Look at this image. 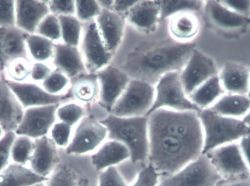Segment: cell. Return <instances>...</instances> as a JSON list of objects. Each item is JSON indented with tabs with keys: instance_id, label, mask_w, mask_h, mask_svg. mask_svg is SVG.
Returning <instances> with one entry per match:
<instances>
[{
	"instance_id": "obj_54",
	"label": "cell",
	"mask_w": 250,
	"mask_h": 186,
	"mask_svg": "<svg viewBox=\"0 0 250 186\" xmlns=\"http://www.w3.org/2000/svg\"><path fill=\"white\" fill-rule=\"evenodd\" d=\"M4 134H5V131H4L2 127L0 126V140L4 137Z\"/></svg>"
},
{
	"instance_id": "obj_37",
	"label": "cell",
	"mask_w": 250,
	"mask_h": 186,
	"mask_svg": "<svg viewBox=\"0 0 250 186\" xmlns=\"http://www.w3.org/2000/svg\"><path fill=\"white\" fill-rule=\"evenodd\" d=\"M57 43L62 40L61 25L58 16L50 13L44 18L37 29L36 33Z\"/></svg>"
},
{
	"instance_id": "obj_29",
	"label": "cell",
	"mask_w": 250,
	"mask_h": 186,
	"mask_svg": "<svg viewBox=\"0 0 250 186\" xmlns=\"http://www.w3.org/2000/svg\"><path fill=\"white\" fill-rule=\"evenodd\" d=\"M26 48L29 58L34 62H51L54 56L55 42L38 34L27 35Z\"/></svg>"
},
{
	"instance_id": "obj_22",
	"label": "cell",
	"mask_w": 250,
	"mask_h": 186,
	"mask_svg": "<svg viewBox=\"0 0 250 186\" xmlns=\"http://www.w3.org/2000/svg\"><path fill=\"white\" fill-rule=\"evenodd\" d=\"M130 159V153L126 146L116 140L105 142L92 155V163L98 171L108 168Z\"/></svg>"
},
{
	"instance_id": "obj_34",
	"label": "cell",
	"mask_w": 250,
	"mask_h": 186,
	"mask_svg": "<svg viewBox=\"0 0 250 186\" xmlns=\"http://www.w3.org/2000/svg\"><path fill=\"white\" fill-rule=\"evenodd\" d=\"M34 140L26 136L16 135L11 148V162L29 166L33 153Z\"/></svg>"
},
{
	"instance_id": "obj_6",
	"label": "cell",
	"mask_w": 250,
	"mask_h": 186,
	"mask_svg": "<svg viewBox=\"0 0 250 186\" xmlns=\"http://www.w3.org/2000/svg\"><path fill=\"white\" fill-rule=\"evenodd\" d=\"M154 96L152 84L138 79L130 80L111 114L119 117L146 116L154 104Z\"/></svg>"
},
{
	"instance_id": "obj_24",
	"label": "cell",
	"mask_w": 250,
	"mask_h": 186,
	"mask_svg": "<svg viewBox=\"0 0 250 186\" xmlns=\"http://www.w3.org/2000/svg\"><path fill=\"white\" fill-rule=\"evenodd\" d=\"M200 21L195 13L185 12L170 18L169 31L173 39L176 42L187 43L198 35Z\"/></svg>"
},
{
	"instance_id": "obj_39",
	"label": "cell",
	"mask_w": 250,
	"mask_h": 186,
	"mask_svg": "<svg viewBox=\"0 0 250 186\" xmlns=\"http://www.w3.org/2000/svg\"><path fill=\"white\" fill-rule=\"evenodd\" d=\"M73 127L57 121L50 131L48 137L58 148H67L73 136Z\"/></svg>"
},
{
	"instance_id": "obj_7",
	"label": "cell",
	"mask_w": 250,
	"mask_h": 186,
	"mask_svg": "<svg viewBox=\"0 0 250 186\" xmlns=\"http://www.w3.org/2000/svg\"><path fill=\"white\" fill-rule=\"evenodd\" d=\"M222 180L207 155L202 154L159 186H217Z\"/></svg>"
},
{
	"instance_id": "obj_35",
	"label": "cell",
	"mask_w": 250,
	"mask_h": 186,
	"mask_svg": "<svg viewBox=\"0 0 250 186\" xmlns=\"http://www.w3.org/2000/svg\"><path fill=\"white\" fill-rule=\"evenodd\" d=\"M45 186H78L76 172L69 165L62 162L45 181Z\"/></svg>"
},
{
	"instance_id": "obj_36",
	"label": "cell",
	"mask_w": 250,
	"mask_h": 186,
	"mask_svg": "<svg viewBox=\"0 0 250 186\" xmlns=\"http://www.w3.org/2000/svg\"><path fill=\"white\" fill-rule=\"evenodd\" d=\"M84 113L83 107L79 104L74 102L62 104L57 108V119L73 127L83 119Z\"/></svg>"
},
{
	"instance_id": "obj_1",
	"label": "cell",
	"mask_w": 250,
	"mask_h": 186,
	"mask_svg": "<svg viewBox=\"0 0 250 186\" xmlns=\"http://www.w3.org/2000/svg\"><path fill=\"white\" fill-rule=\"evenodd\" d=\"M149 165L174 175L202 155L204 135L195 111L160 109L148 115Z\"/></svg>"
},
{
	"instance_id": "obj_12",
	"label": "cell",
	"mask_w": 250,
	"mask_h": 186,
	"mask_svg": "<svg viewBox=\"0 0 250 186\" xmlns=\"http://www.w3.org/2000/svg\"><path fill=\"white\" fill-rule=\"evenodd\" d=\"M204 9L211 26L222 35H240L250 24V18L241 16L220 1H206Z\"/></svg>"
},
{
	"instance_id": "obj_48",
	"label": "cell",
	"mask_w": 250,
	"mask_h": 186,
	"mask_svg": "<svg viewBox=\"0 0 250 186\" xmlns=\"http://www.w3.org/2000/svg\"><path fill=\"white\" fill-rule=\"evenodd\" d=\"M138 1H114L113 10L118 14L126 15Z\"/></svg>"
},
{
	"instance_id": "obj_14",
	"label": "cell",
	"mask_w": 250,
	"mask_h": 186,
	"mask_svg": "<svg viewBox=\"0 0 250 186\" xmlns=\"http://www.w3.org/2000/svg\"><path fill=\"white\" fill-rule=\"evenodd\" d=\"M82 51L85 65L92 73H98L110 62L112 54L107 49L95 20L89 22L85 28Z\"/></svg>"
},
{
	"instance_id": "obj_44",
	"label": "cell",
	"mask_w": 250,
	"mask_h": 186,
	"mask_svg": "<svg viewBox=\"0 0 250 186\" xmlns=\"http://www.w3.org/2000/svg\"><path fill=\"white\" fill-rule=\"evenodd\" d=\"M98 186H127L118 169L113 167L103 171Z\"/></svg>"
},
{
	"instance_id": "obj_21",
	"label": "cell",
	"mask_w": 250,
	"mask_h": 186,
	"mask_svg": "<svg viewBox=\"0 0 250 186\" xmlns=\"http://www.w3.org/2000/svg\"><path fill=\"white\" fill-rule=\"evenodd\" d=\"M219 77L223 89L229 94L248 96L250 86L249 69L236 63H226Z\"/></svg>"
},
{
	"instance_id": "obj_52",
	"label": "cell",
	"mask_w": 250,
	"mask_h": 186,
	"mask_svg": "<svg viewBox=\"0 0 250 186\" xmlns=\"http://www.w3.org/2000/svg\"><path fill=\"white\" fill-rule=\"evenodd\" d=\"M102 10H113L114 1H98Z\"/></svg>"
},
{
	"instance_id": "obj_41",
	"label": "cell",
	"mask_w": 250,
	"mask_h": 186,
	"mask_svg": "<svg viewBox=\"0 0 250 186\" xmlns=\"http://www.w3.org/2000/svg\"><path fill=\"white\" fill-rule=\"evenodd\" d=\"M16 137V133L7 132L0 140V172L11 163V148Z\"/></svg>"
},
{
	"instance_id": "obj_55",
	"label": "cell",
	"mask_w": 250,
	"mask_h": 186,
	"mask_svg": "<svg viewBox=\"0 0 250 186\" xmlns=\"http://www.w3.org/2000/svg\"><path fill=\"white\" fill-rule=\"evenodd\" d=\"M45 182L41 183V184H36V185H34L32 186H45Z\"/></svg>"
},
{
	"instance_id": "obj_49",
	"label": "cell",
	"mask_w": 250,
	"mask_h": 186,
	"mask_svg": "<svg viewBox=\"0 0 250 186\" xmlns=\"http://www.w3.org/2000/svg\"><path fill=\"white\" fill-rule=\"evenodd\" d=\"M244 158L250 169V134L241 139L239 143Z\"/></svg>"
},
{
	"instance_id": "obj_56",
	"label": "cell",
	"mask_w": 250,
	"mask_h": 186,
	"mask_svg": "<svg viewBox=\"0 0 250 186\" xmlns=\"http://www.w3.org/2000/svg\"><path fill=\"white\" fill-rule=\"evenodd\" d=\"M2 74H3V72L1 71V70H0V77H1V75H2Z\"/></svg>"
},
{
	"instance_id": "obj_31",
	"label": "cell",
	"mask_w": 250,
	"mask_h": 186,
	"mask_svg": "<svg viewBox=\"0 0 250 186\" xmlns=\"http://www.w3.org/2000/svg\"><path fill=\"white\" fill-rule=\"evenodd\" d=\"M32 64L33 61L29 57L15 58L7 63L3 74L7 80L14 83L30 81Z\"/></svg>"
},
{
	"instance_id": "obj_11",
	"label": "cell",
	"mask_w": 250,
	"mask_h": 186,
	"mask_svg": "<svg viewBox=\"0 0 250 186\" xmlns=\"http://www.w3.org/2000/svg\"><path fill=\"white\" fill-rule=\"evenodd\" d=\"M216 75H218V71L214 61L196 49L180 72L181 80L188 96Z\"/></svg>"
},
{
	"instance_id": "obj_27",
	"label": "cell",
	"mask_w": 250,
	"mask_h": 186,
	"mask_svg": "<svg viewBox=\"0 0 250 186\" xmlns=\"http://www.w3.org/2000/svg\"><path fill=\"white\" fill-rule=\"evenodd\" d=\"M210 109L230 118H245L250 112V98L247 95L228 94L221 96Z\"/></svg>"
},
{
	"instance_id": "obj_4",
	"label": "cell",
	"mask_w": 250,
	"mask_h": 186,
	"mask_svg": "<svg viewBox=\"0 0 250 186\" xmlns=\"http://www.w3.org/2000/svg\"><path fill=\"white\" fill-rule=\"evenodd\" d=\"M198 116L204 135L202 154L250 134V126L243 120L219 115L210 108L200 111Z\"/></svg>"
},
{
	"instance_id": "obj_16",
	"label": "cell",
	"mask_w": 250,
	"mask_h": 186,
	"mask_svg": "<svg viewBox=\"0 0 250 186\" xmlns=\"http://www.w3.org/2000/svg\"><path fill=\"white\" fill-rule=\"evenodd\" d=\"M34 143L29 167L35 174L48 179L60 162L59 149L48 136L37 139Z\"/></svg>"
},
{
	"instance_id": "obj_15",
	"label": "cell",
	"mask_w": 250,
	"mask_h": 186,
	"mask_svg": "<svg viewBox=\"0 0 250 186\" xmlns=\"http://www.w3.org/2000/svg\"><path fill=\"white\" fill-rule=\"evenodd\" d=\"M7 82L25 110L35 107L61 105L67 98L66 94L60 96L50 94L41 84L33 82L14 83L7 80Z\"/></svg>"
},
{
	"instance_id": "obj_45",
	"label": "cell",
	"mask_w": 250,
	"mask_h": 186,
	"mask_svg": "<svg viewBox=\"0 0 250 186\" xmlns=\"http://www.w3.org/2000/svg\"><path fill=\"white\" fill-rule=\"evenodd\" d=\"M158 179V172L149 165L140 172L132 186H157Z\"/></svg>"
},
{
	"instance_id": "obj_18",
	"label": "cell",
	"mask_w": 250,
	"mask_h": 186,
	"mask_svg": "<svg viewBox=\"0 0 250 186\" xmlns=\"http://www.w3.org/2000/svg\"><path fill=\"white\" fill-rule=\"evenodd\" d=\"M50 13L48 1L17 0L16 1V26L25 33H36L44 18Z\"/></svg>"
},
{
	"instance_id": "obj_9",
	"label": "cell",
	"mask_w": 250,
	"mask_h": 186,
	"mask_svg": "<svg viewBox=\"0 0 250 186\" xmlns=\"http://www.w3.org/2000/svg\"><path fill=\"white\" fill-rule=\"evenodd\" d=\"M108 139L106 127L95 118H83L78 124L70 144L66 148L68 155L90 153L99 149Z\"/></svg>"
},
{
	"instance_id": "obj_5",
	"label": "cell",
	"mask_w": 250,
	"mask_h": 186,
	"mask_svg": "<svg viewBox=\"0 0 250 186\" xmlns=\"http://www.w3.org/2000/svg\"><path fill=\"white\" fill-rule=\"evenodd\" d=\"M154 104L146 116L160 109L175 111H195L198 109L188 97L182 85L180 72H170L162 76L155 87Z\"/></svg>"
},
{
	"instance_id": "obj_8",
	"label": "cell",
	"mask_w": 250,
	"mask_h": 186,
	"mask_svg": "<svg viewBox=\"0 0 250 186\" xmlns=\"http://www.w3.org/2000/svg\"><path fill=\"white\" fill-rule=\"evenodd\" d=\"M204 155H207L223 179L250 178L249 167L238 143L220 146Z\"/></svg>"
},
{
	"instance_id": "obj_25",
	"label": "cell",
	"mask_w": 250,
	"mask_h": 186,
	"mask_svg": "<svg viewBox=\"0 0 250 186\" xmlns=\"http://www.w3.org/2000/svg\"><path fill=\"white\" fill-rule=\"evenodd\" d=\"M27 35L16 26L1 27V45L7 63L15 58L29 57L26 43Z\"/></svg>"
},
{
	"instance_id": "obj_57",
	"label": "cell",
	"mask_w": 250,
	"mask_h": 186,
	"mask_svg": "<svg viewBox=\"0 0 250 186\" xmlns=\"http://www.w3.org/2000/svg\"><path fill=\"white\" fill-rule=\"evenodd\" d=\"M248 97L250 98V92H249V93H248Z\"/></svg>"
},
{
	"instance_id": "obj_32",
	"label": "cell",
	"mask_w": 250,
	"mask_h": 186,
	"mask_svg": "<svg viewBox=\"0 0 250 186\" xmlns=\"http://www.w3.org/2000/svg\"><path fill=\"white\" fill-rule=\"evenodd\" d=\"M62 41L70 46L78 47L82 35V22L76 16H60Z\"/></svg>"
},
{
	"instance_id": "obj_33",
	"label": "cell",
	"mask_w": 250,
	"mask_h": 186,
	"mask_svg": "<svg viewBox=\"0 0 250 186\" xmlns=\"http://www.w3.org/2000/svg\"><path fill=\"white\" fill-rule=\"evenodd\" d=\"M98 94L100 86L97 75L80 79L73 86V96L82 103H91L98 97Z\"/></svg>"
},
{
	"instance_id": "obj_10",
	"label": "cell",
	"mask_w": 250,
	"mask_h": 186,
	"mask_svg": "<svg viewBox=\"0 0 250 186\" xmlns=\"http://www.w3.org/2000/svg\"><path fill=\"white\" fill-rule=\"evenodd\" d=\"M60 105L35 107L25 110L16 135L26 136L32 140L48 136L57 121V110Z\"/></svg>"
},
{
	"instance_id": "obj_43",
	"label": "cell",
	"mask_w": 250,
	"mask_h": 186,
	"mask_svg": "<svg viewBox=\"0 0 250 186\" xmlns=\"http://www.w3.org/2000/svg\"><path fill=\"white\" fill-rule=\"evenodd\" d=\"M50 13L55 16H76V1L52 0L48 1Z\"/></svg>"
},
{
	"instance_id": "obj_20",
	"label": "cell",
	"mask_w": 250,
	"mask_h": 186,
	"mask_svg": "<svg viewBox=\"0 0 250 186\" xmlns=\"http://www.w3.org/2000/svg\"><path fill=\"white\" fill-rule=\"evenodd\" d=\"M51 65L54 70L64 73L69 78L77 77L86 70L84 60L79 48L63 42L56 43Z\"/></svg>"
},
{
	"instance_id": "obj_26",
	"label": "cell",
	"mask_w": 250,
	"mask_h": 186,
	"mask_svg": "<svg viewBox=\"0 0 250 186\" xmlns=\"http://www.w3.org/2000/svg\"><path fill=\"white\" fill-rule=\"evenodd\" d=\"M47 180L35 174L29 166L13 162L0 172V186H32Z\"/></svg>"
},
{
	"instance_id": "obj_53",
	"label": "cell",
	"mask_w": 250,
	"mask_h": 186,
	"mask_svg": "<svg viewBox=\"0 0 250 186\" xmlns=\"http://www.w3.org/2000/svg\"><path fill=\"white\" fill-rule=\"evenodd\" d=\"M243 121L245 124L250 126V112L243 118Z\"/></svg>"
},
{
	"instance_id": "obj_28",
	"label": "cell",
	"mask_w": 250,
	"mask_h": 186,
	"mask_svg": "<svg viewBox=\"0 0 250 186\" xmlns=\"http://www.w3.org/2000/svg\"><path fill=\"white\" fill-rule=\"evenodd\" d=\"M225 92L219 75H216L203 83L188 97L201 111L211 108L224 94Z\"/></svg>"
},
{
	"instance_id": "obj_13",
	"label": "cell",
	"mask_w": 250,
	"mask_h": 186,
	"mask_svg": "<svg viewBox=\"0 0 250 186\" xmlns=\"http://www.w3.org/2000/svg\"><path fill=\"white\" fill-rule=\"evenodd\" d=\"M97 77L100 86V103L111 112L127 87L130 79L125 71L111 65L98 72Z\"/></svg>"
},
{
	"instance_id": "obj_3",
	"label": "cell",
	"mask_w": 250,
	"mask_h": 186,
	"mask_svg": "<svg viewBox=\"0 0 250 186\" xmlns=\"http://www.w3.org/2000/svg\"><path fill=\"white\" fill-rule=\"evenodd\" d=\"M101 122L106 127L108 140L127 147L133 163L144 162L148 157V117H119L111 114Z\"/></svg>"
},
{
	"instance_id": "obj_42",
	"label": "cell",
	"mask_w": 250,
	"mask_h": 186,
	"mask_svg": "<svg viewBox=\"0 0 250 186\" xmlns=\"http://www.w3.org/2000/svg\"><path fill=\"white\" fill-rule=\"evenodd\" d=\"M16 26V1L0 0V27Z\"/></svg>"
},
{
	"instance_id": "obj_50",
	"label": "cell",
	"mask_w": 250,
	"mask_h": 186,
	"mask_svg": "<svg viewBox=\"0 0 250 186\" xmlns=\"http://www.w3.org/2000/svg\"><path fill=\"white\" fill-rule=\"evenodd\" d=\"M217 186H250V178L239 179H223Z\"/></svg>"
},
{
	"instance_id": "obj_23",
	"label": "cell",
	"mask_w": 250,
	"mask_h": 186,
	"mask_svg": "<svg viewBox=\"0 0 250 186\" xmlns=\"http://www.w3.org/2000/svg\"><path fill=\"white\" fill-rule=\"evenodd\" d=\"M126 16L128 21L137 29L151 32L160 19L158 3L157 1H138Z\"/></svg>"
},
{
	"instance_id": "obj_47",
	"label": "cell",
	"mask_w": 250,
	"mask_h": 186,
	"mask_svg": "<svg viewBox=\"0 0 250 186\" xmlns=\"http://www.w3.org/2000/svg\"><path fill=\"white\" fill-rule=\"evenodd\" d=\"M220 2L232 11L245 16L250 17V1L249 0H227Z\"/></svg>"
},
{
	"instance_id": "obj_51",
	"label": "cell",
	"mask_w": 250,
	"mask_h": 186,
	"mask_svg": "<svg viewBox=\"0 0 250 186\" xmlns=\"http://www.w3.org/2000/svg\"><path fill=\"white\" fill-rule=\"evenodd\" d=\"M7 64V61H6L4 54H3L2 45H1V27H0V70L1 71H4Z\"/></svg>"
},
{
	"instance_id": "obj_46",
	"label": "cell",
	"mask_w": 250,
	"mask_h": 186,
	"mask_svg": "<svg viewBox=\"0 0 250 186\" xmlns=\"http://www.w3.org/2000/svg\"><path fill=\"white\" fill-rule=\"evenodd\" d=\"M54 67L49 63L34 62L30 74V81L41 84L50 75Z\"/></svg>"
},
{
	"instance_id": "obj_17",
	"label": "cell",
	"mask_w": 250,
	"mask_h": 186,
	"mask_svg": "<svg viewBox=\"0 0 250 186\" xmlns=\"http://www.w3.org/2000/svg\"><path fill=\"white\" fill-rule=\"evenodd\" d=\"M24 111L3 74L0 77V126L5 133L15 132Z\"/></svg>"
},
{
	"instance_id": "obj_30",
	"label": "cell",
	"mask_w": 250,
	"mask_h": 186,
	"mask_svg": "<svg viewBox=\"0 0 250 186\" xmlns=\"http://www.w3.org/2000/svg\"><path fill=\"white\" fill-rule=\"evenodd\" d=\"M160 8V19H168L185 12L197 13L203 10L205 2L198 0L184 1H157Z\"/></svg>"
},
{
	"instance_id": "obj_2",
	"label": "cell",
	"mask_w": 250,
	"mask_h": 186,
	"mask_svg": "<svg viewBox=\"0 0 250 186\" xmlns=\"http://www.w3.org/2000/svg\"><path fill=\"white\" fill-rule=\"evenodd\" d=\"M192 42H163L148 45L129 54L125 73L134 79L151 83L170 72H181L195 51Z\"/></svg>"
},
{
	"instance_id": "obj_19",
	"label": "cell",
	"mask_w": 250,
	"mask_h": 186,
	"mask_svg": "<svg viewBox=\"0 0 250 186\" xmlns=\"http://www.w3.org/2000/svg\"><path fill=\"white\" fill-rule=\"evenodd\" d=\"M95 22L107 49L111 54H114L124 36V17L113 10H102Z\"/></svg>"
},
{
	"instance_id": "obj_40",
	"label": "cell",
	"mask_w": 250,
	"mask_h": 186,
	"mask_svg": "<svg viewBox=\"0 0 250 186\" xmlns=\"http://www.w3.org/2000/svg\"><path fill=\"white\" fill-rule=\"evenodd\" d=\"M102 11L98 1H76V17L82 21H92Z\"/></svg>"
},
{
	"instance_id": "obj_38",
	"label": "cell",
	"mask_w": 250,
	"mask_h": 186,
	"mask_svg": "<svg viewBox=\"0 0 250 186\" xmlns=\"http://www.w3.org/2000/svg\"><path fill=\"white\" fill-rule=\"evenodd\" d=\"M69 84L70 78L67 75L59 70H54L41 85L50 94L60 96L65 94L64 92L68 88Z\"/></svg>"
}]
</instances>
